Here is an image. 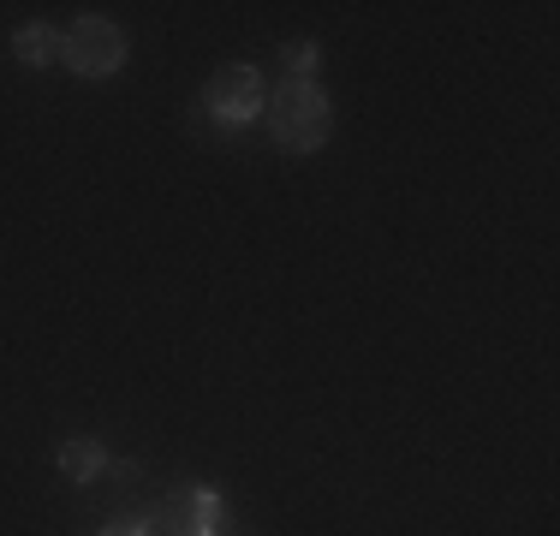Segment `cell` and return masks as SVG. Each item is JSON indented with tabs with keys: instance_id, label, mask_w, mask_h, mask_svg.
I'll use <instances>...</instances> for the list:
<instances>
[{
	"instance_id": "cell-4",
	"label": "cell",
	"mask_w": 560,
	"mask_h": 536,
	"mask_svg": "<svg viewBox=\"0 0 560 536\" xmlns=\"http://www.w3.org/2000/svg\"><path fill=\"white\" fill-rule=\"evenodd\" d=\"M150 525H155V536H215L221 531V494L191 482V489L167 494Z\"/></svg>"
},
{
	"instance_id": "cell-5",
	"label": "cell",
	"mask_w": 560,
	"mask_h": 536,
	"mask_svg": "<svg viewBox=\"0 0 560 536\" xmlns=\"http://www.w3.org/2000/svg\"><path fill=\"white\" fill-rule=\"evenodd\" d=\"M12 54H19L24 66H48L60 54V36L48 31V24H24V31L12 36Z\"/></svg>"
},
{
	"instance_id": "cell-7",
	"label": "cell",
	"mask_w": 560,
	"mask_h": 536,
	"mask_svg": "<svg viewBox=\"0 0 560 536\" xmlns=\"http://www.w3.org/2000/svg\"><path fill=\"white\" fill-rule=\"evenodd\" d=\"M316 72V48L311 43H292L287 48V78H311Z\"/></svg>"
},
{
	"instance_id": "cell-3",
	"label": "cell",
	"mask_w": 560,
	"mask_h": 536,
	"mask_svg": "<svg viewBox=\"0 0 560 536\" xmlns=\"http://www.w3.org/2000/svg\"><path fill=\"white\" fill-rule=\"evenodd\" d=\"M203 107H209L215 126H250V119L262 114V78L250 72V66H226V72L209 78Z\"/></svg>"
},
{
	"instance_id": "cell-8",
	"label": "cell",
	"mask_w": 560,
	"mask_h": 536,
	"mask_svg": "<svg viewBox=\"0 0 560 536\" xmlns=\"http://www.w3.org/2000/svg\"><path fill=\"white\" fill-rule=\"evenodd\" d=\"M102 536H155L150 518H131V525H114V531H102Z\"/></svg>"
},
{
	"instance_id": "cell-6",
	"label": "cell",
	"mask_w": 560,
	"mask_h": 536,
	"mask_svg": "<svg viewBox=\"0 0 560 536\" xmlns=\"http://www.w3.org/2000/svg\"><path fill=\"white\" fill-rule=\"evenodd\" d=\"M102 465H108V453H102L96 441H66V447H60V471L78 477V482H90Z\"/></svg>"
},
{
	"instance_id": "cell-1",
	"label": "cell",
	"mask_w": 560,
	"mask_h": 536,
	"mask_svg": "<svg viewBox=\"0 0 560 536\" xmlns=\"http://www.w3.org/2000/svg\"><path fill=\"white\" fill-rule=\"evenodd\" d=\"M262 114H269L275 138L287 143V150H316V143L328 138V126H335V107H328L316 78H287Z\"/></svg>"
},
{
	"instance_id": "cell-2",
	"label": "cell",
	"mask_w": 560,
	"mask_h": 536,
	"mask_svg": "<svg viewBox=\"0 0 560 536\" xmlns=\"http://www.w3.org/2000/svg\"><path fill=\"white\" fill-rule=\"evenodd\" d=\"M60 60L72 66L78 78H108L126 60V36L114 31L108 19H78L72 31L60 36Z\"/></svg>"
}]
</instances>
